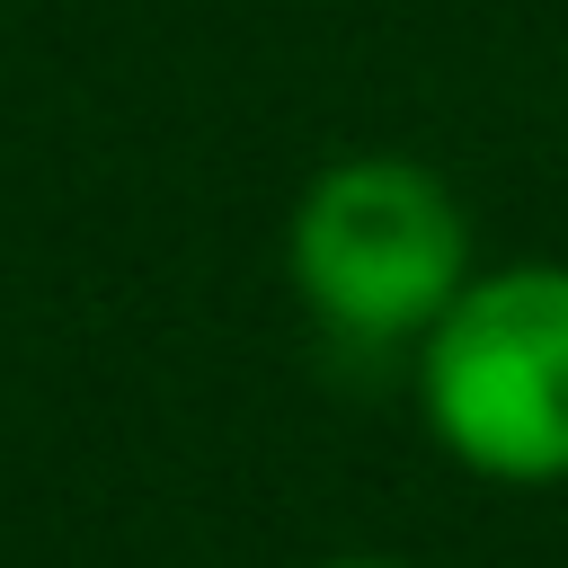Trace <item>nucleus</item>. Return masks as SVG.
<instances>
[{
    "label": "nucleus",
    "mask_w": 568,
    "mask_h": 568,
    "mask_svg": "<svg viewBox=\"0 0 568 568\" xmlns=\"http://www.w3.org/2000/svg\"><path fill=\"white\" fill-rule=\"evenodd\" d=\"M470 275V204L408 151H346L284 213V284L346 346H417Z\"/></svg>",
    "instance_id": "obj_1"
},
{
    "label": "nucleus",
    "mask_w": 568,
    "mask_h": 568,
    "mask_svg": "<svg viewBox=\"0 0 568 568\" xmlns=\"http://www.w3.org/2000/svg\"><path fill=\"white\" fill-rule=\"evenodd\" d=\"M328 568H399V559H328Z\"/></svg>",
    "instance_id": "obj_3"
},
{
    "label": "nucleus",
    "mask_w": 568,
    "mask_h": 568,
    "mask_svg": "<svg viewBox=\"0 0 568 568\" xmlns=\"http://www.w3.org/2000/svg\"><path fill=\"white\" fill-rule=\"evenodd\" d=\"M417 417L497 488L568 479V257L479 266L417 337Z\"/></svg>",
    "instance_id": "obj_2"
}]
</instances>
